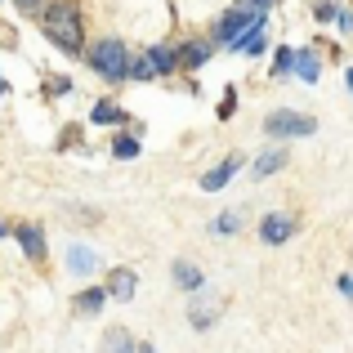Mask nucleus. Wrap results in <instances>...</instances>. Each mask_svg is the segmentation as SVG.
<instances>
[{
    "label": "nucleus",
    "mask_w": 353,
    "mask_h": 353,
    "mask_svg": "<svg viewBox=\"0 0 353 353\" xmlns=\"http://www.w3.org/2000/svg\"><path fill=\"white\" fill-rule=\"evenodd\" d=\"M300 233V219L291 215V210H273V215L259 219V241L264 246H282V241H291Z\"/></svg>",
    "instance_id": "nucleus-5"
},
{
    "label": "nucleus",
    "mask_w": 353,
    "mask_h": 353,
    "mask_svg": "<svg viewBox=\"0 0 353 353\" xmlns=\"http://www.w3.org/2000/svg\"><path fill=\"white\" fill-rule=\"evenodd\" d=\"M241 224H246V215L241 210H224V215L210 224V233H224V237H233V233H241Z\"/></svg>",
    "instance_id": "nucleus-20"
},
{
    "label": "nucleus",
    "mask_w": 353,
    "mask_h": 353,
    "mask_svg": "<svg viewBox=\"0 0 353 353\" xmlns=\"http://www.w3.org/2000/svg\"><path fill=\"white\" fill-rule=\"evenodd\" d=\"M130 81H157V72H152V63H148V54L130 59Z\"/></svg>",
    "instance_id": "nucleus-22"
},
{
    "label": "nucleus",
    "mask_w": 353,
    "mask_h": 353,
    "mask_svg": "<svg viewBox=\"0 0 353 353\" xmlns=\"http://www.w3.org/2000/svg\"><path fill=\"white\" fill-rule=\"evenodd\" d=\"M313 130H318V121L304 117V112H291V108H277V112L264 117V134L277 139V143H286V139H309Z\"/></svg>",
    "instance_id": "nucleus-3"
},
{
    "label": "nucleus",
    "mask_w": 353,
    "mask_h": 353,
    "mask_svg": "<svg viewBox=\"0 0 353 353\" xmlns=\"http://www.w3.org/2000/svg\"><path fill=\"white\" fill-rule=\"evenodd\" d=\"M282 165H286V148H264L255 161V179H273Z\"/></svg>",
    "instance_id": "nucleus-15"
},
{
    "label": "nucleus",
    "mask_w": 353,
    "mask_h": 353,
    "mask_svg": "<svg viewBox=\"0 0 353 353\" xmlns=\"http://www.w3.org/2000/svg\"><path fill=\"white\" fill-rule=\"evenodd\" d=\"M237 170H241V157L233 152V157H224V161H219L215 170H206V174H201V188H206V192H219V188H228V179H233Z\"/></svg>",
    "instance_id": "nucleus-9"
},
{
    "label": "nucleus",
    "mask_w": 353,
    "mask_h": 353,
    "mask_svg": "<svg viewBox=\"0 0 353 353\" xmlns=\"http://www.w3.org/2000/svg\"><path fill=\"white\" fill-rule=\"evenodd\" d=\"M295 72V50H277L273 54V77H291Z\"/></svg>",
    "instance_id": "nucleus-23"
},
{
    "label": "nucleus",
    "mask_w": 353,
    "mask_h": 353,
    "mask_svg": "<svg viewBox=\"0 0 353 353\" xmlns=\"http://www.w3.org/2000/svg\"><path fill=\"white\" fill-rule=\"evenodd\" d=\"M224 295H210V300H201V291L192 295V304H188V322H192V331H206V327H215L219 322V313H224Z\"/></svg>",
    "instance_id": "nucleus-6"
},
{
    "label": "nucleus",
    "mask_w": 353,
    "mask_h": 353,
    "mask_svg": "<svg viewBox=\"0 0 353 353\" xmlns=\"http://www.w3.org/2000/svg\"><path fill=\"white\" fill-rule=\"evenodd\" d=\"M313 14L327 23V18H336V5H331V0H318V5H313Z\"/></svg>",
    "instance_id": "nucleus-26"
},
{
    "label": "nucleus",
    "mask_w": 353,
    "mask_h": 353,
    "mask_svg": "<svg viewBox=\"0 0 353 353\" xmlns=\"http://www.w3.org/2000/svg\"><path fill=\"white\" fill-rule=\"evenodd\" d=\"M41 27L63 54H81L85 45V27H81V9L72 0H54V5L41 9Z\"/></svg>",
    "instance_id": "nucleus-1"
},
{
    "label": "nucleus",
    "mask_w": 353,
    "mask_h": 353,
    "mask_svg": "<svg viewBox=\"0 0 353 353\" xmlns=\"http://www.w3.org/2000/svg\"><path fill=\"white\" fill-rule=\"evenodd\" d=\"M345 81H349V90H353V72H345Z\"/></svg>",
    "instance_id": "nucleus-31"
},
{
    "label": "nucleus",
    "mask_w": 353,
    "mask_h": 353,
    "mask_svg": "<svg viewBox=\"0 0 353 353\" xmlns=\"http://www.w3.org/2000/svg\"><path fill=\"white\" fill-rule=\"evenodd\" d=\"M170 277H174V282H179L188 295L206 291V273H201V268L192 264V259H174V264H170Z\"/></svg>",
    "instance_id": "nucleus-8"
},
{
    "label": "nucleus",
    "mask_w": 353,
    "mask_h": 353,
    "mask_svg": "<svg viewBox=\"0 0 353 353\" xmlns=\"http://www.w3.org/2000/svg\"><path fill=\"white\" fill-rule=\"evenodd\" d=\"M112 157H121V161L139 157V134H117L112 139Z\"/></svg>",
    "instance_id": "nucleus-21"
},
{
    "label": "nucleus",
    "mask_w": 353,
    "mask_h": 353,
    "mask_svg": "<svg viewBox=\"0 0 353 353\" xmlns=\"http://www.w3.org/2000/svg\"><path fill=\"white\" fill-rule=\"evenodd\" d=\"M103 353H139V345L125 327H108L103 331Z\"/></svg>",
    "instance_id": "nucleus-17"
},
{
    "label": "nucleus",
    "mask_w": 353,
    "mask_h": 353,
    "mask_svg": "<svg viewBox=\"0 0 353 353\" xmlns=\"http://www.w3.org/2000/svg\"><path fill=\"white\" fill-rule=\"evenodd\" d=\"M103 304H108V286H85V291L72 300V309L85 313V318H99V313H103Z\"/></svg>",
    "instance_id": "nucleus-11"
},
{
    "label": "nucleus",
    "mask_w": 353,
    "mask_h": 353,
    "mask_svg": "<svg viewBox=\"0 0 353 353\" xmlns=\"http://www.w3.org/2000/svg\"><path fill=\"white\" fill-rule=\"evenodd\" d=\"M228 50H246V54H264L268 50V27H264V18H259L255 27H250L246 36H237L233 45H228Z\"/></svg>",
    "instance_id": "nucleus-14"
},
{
    "label": "nucleus",
    "mask_w": 353,
    "mask_h": 353,
    "mask_svg": "<svg viewBox=\"0 0 353 353\" xmlns=\"http://www.w3.org/2000/svg\"><path fill=\"white\" fill-rule=\"evenodd\" d=\"M241 5H250V9H259V14H268V9H273L277 0H241Z\"/></svg>",
    "instance_id": "nucleus-28"
},
{
    "label": "nucleus",
    "mask_w": 353,
    "mask_h": 353,
    "mask_svg": "<svg viewBox=\"0 0 353 353\" xmlns=\"http://www.w3.org/2000/svg\"><path fill=\"white\" fill-rule=\"evenodd\" d=\"M0 237H5V224H0Z\"/></svg>",
    "instance_id": "nucleus-32"
},
{
    "label": "nucleus",
    "mask_w": 353,
    "mask_h": 353,
    "mask_svg": "<svg viewBox=\"0 0 353 353\" xmlns=\"http://www.w3.org/2000/svg\"><path fill=\"white\" fill-rule=\"evenodd\" d=\"M259 18H264L259 9H250V5H241V0H237L233 9H224V14L215 18V32H210V36H215V45H233L237 36H246L250 27L259 23Z\"/></svg>",
    "instance_id": "nucleus-4"
},
{
    "label": "nucleus",
    "mask_w": 353,
    "mask_h": 353,
    "mask_svg": "<svg viewBox=\"0 0 353 353\" xmlns=\"http://www.w3.org/2000/svg\"><path fill=\"white\" fill-rule=\"evenodd\" d=\"M103 286H108V300H121V304H125V300H134V291H139V273L121 264V268H112V273H108Z\"/></svg>",
    "instance_id": "nucleus-7"
},
{
    "label": "nucleus",
    "mask_w": 353,
    "mask_h": 353,
    "mask_svg": "<svg viewBox=\"0 0 353 353\" xmlns=\"http://www.w3.org/2000/svg\"><path fill=\"white\" fill-rule=\"evenodd\" d=\"M90 68L103 81H130V54L117 36H103V41L90 45Z\"/></svg>",
    "instance_id": "nucleus-2"
},
{
    "label": "nucleus",
    "mask_w": 353,
    "mask_h": 353,
    "mask_svg": "<svg viewBox=\"0 0 353 353\" xmlns=\"http://www.w3.org/2000/svg\"><path fill=\"white\" fill-rule=\"evenodd\" d=\"M14 5H18V9H23V14H41V9H45V5H41V0H14Z\"/></svg>",
    "instance_id": "nucleus-27"
},
{
    "label": "nucleus",
    "mask_w": 353,
    "mask_h": 353,
    "mask_svg": "<svg viewBox=\"0 0 353 353\" xmlns=\"http://www.w3.org/2000/svg\"><path fill=\"white\" fill-rule=\"evenodd\" d=\"M233 112H237V90L228 85V90H224V99H219V121H228Z\"/></svg>",
    "instance_id": "nucleus-24"
},
{
    "label": "nucleus",
    "mask_w": 353,
    "mask_h": 353,
    "mask_svg": "<svg viewBox=\"0 0 353 353\" xmlns=\"http://www.w3.org/2000/svg\"><path fill=\"white\" fill-rule=\"evenodd\" d=\"M0 94H9V85H5V77H0Z\"/></svg>",
    "instance_id": "nucleus-30"
},
{
    "label": "nucleus",
    "mask_w": 353,
    "mask_h": 353,
    "mask_svg": "<svg viewBox=\"0 0 353 353\" xmlns=\"http://www.w3.org/2000/svg\"><path fill=\"white\" fill-rule=\"evenodd\" d=\"M14 237H18V246H23V255L32 259V264H41V259H45V233L36 224H18Z\"/></svg>",
    "instance_id": "nucleus-10"
},
{
    "label": "nucleus",
    "mask_w": 353,
    "mask_h": 353,
    "mask_svg": "<svg viewBox=\"0 0 353 353\" xmlns=\"http://www.w3.org/2000/svg\"><path fill=\"white\" fill-rule=\"evenodd\" d=\"M336 291L345 295V300H353V277H349V273H340V277H336Z\"/></svg>",
    "instance_id": "nucleus-25"
},
{
    "label": "nucleus",
    "mask_w": 353,
    "mask_h": 353,
    "mask_svg": "<svg viewBox=\"0 0 353 353\" xmlns=\"http://www.w3.org/2000/svg\"><path fill=\"white\" fill-rule=\"evenodd\" d=\"M148 63H152L157 77H174V72H179V50H170V45H152V50H148Z\"/></svg>",
    "instance_id": "nucleus-13"
},
{
    "label": "nucleus",
    "mask_w": 353,
    "mask_h": 353,
    "mask_svg": "<svg viewBox=\"0 0 353 353\" xmlns=\"http://www.w3.org/2000/svg\"><path fill=\"white\" fill-rule=\"evenodd\" d=\"M295 77H300V81H309V85H313V81L322 77V59H318L313 50H295Z\"/></svg>",
    "instance_id": "nucleus-18"
},
{
    "label": "nucleus",
    "mask_w": 353,
    "mask_h": 353,
    "mask_svg": "<svg viewBox=\"0 0 353 353\" xmlns=\"http://www.w3.org/2000/svg\"><path fill=\"white\" fill-rule=\"evenodd\" d=\"M68 268H72L77 277H90V273L99 268V255H94L90 246H72V250H68Z\"/></svg>",
    "instance_id": "nucleus-16"
},
{
    "label": "nucleus",
    "mask_w": 353,
    "mask_h": 353,
    "mask_svg": "<svg viewBox=\"0 0 353 353\" xmlns=\"http://www.w3.org/2000/svg\"><path fill=\"white\" fill-rule=\"evenodd\" d=\"M90 121H94V125H117V121H125V112H121L112 99H99L94 112H90Z\"/></svg>",
    "instance_id": "nucleus-19"
},
{
    "label": "nucleus",
    "mask_w": 353,
    "mask_h": 353,
    "mask_svg": "<svg viewBox=\"0 0 353 353\" xmlns=\"http://www.w3.org/2000/svg\"><path fill=\"white\" fill-rule=\"evenodd\" d=\"M139 353H157V349H152V345H139Z\"/></svg>",
    "instance_id": "nucleus-29"
},
{
    "label": "nucleus",
    "mask_w": 353,
    "mask_h": 353,
    "mask_svg": "<svg viewBox=\"0 0 353 353\" xmlns=\"http://www.w3.org/2000/svg\"><path fill=\"white\" fill-rule=\"evenodd\" d=\"M210 54H215V45H210V41H188V45L179 50V68H183V72H197V68H206Z\"/></svg>",
    "instance_id": "nucleus-12"
}]
</instances>
